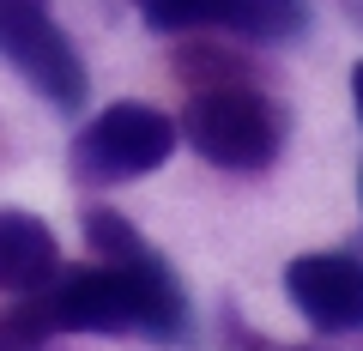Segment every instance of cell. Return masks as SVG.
Here are the masks:
<instances>
[{
	"instance_id": "9c48e42d",
	"label": "cell",
	"mask_w": 363,
	"mask_h": 351,
	"mask_svg": "<svg viewBox=\"0 0 363 351\" xmlns=\"http://www.w3.org/2000/svg\"><path fill=\"white\" fill-rule=\"evenodd\" d=\"M351 104H357V121H363V61L351 67Z\"/></svg>"
},
{
	"instance_id": "ba28073f",
	"label": "cell",
	"mask_w": 363,
	"mask_h": 351,
	"mask_svg": "<svg viewBox=\"0 0 363 351\" xmlns=\"http://www.w3.org/2000/svg\"><path fill=\"white\" fill-rule=\"evenodd\" d=\"M43 321L37 315H30V303L18 315H0V351H43Z\"/></svg>"
},
{
	"instance_id": "8992f818",
	"label": "cell",
	"mask_w": 363,
	"mask_h": 351,
	"mask_svg": "<svg viewBox=\"0 0 363 351\" xmlns=\"http://www.w3.org/2000/svg\"><path fill=\"white\" fill-rule=\"evenodd\" d=\"M55 273H61L55 230L25 206H0V291L6 297H37Z\"/></svg>"
},
{
	"instance_id": "6da1fadb",
	"label": "cell",
	"mask_w": 363,
	"mask_h": 351,
	"mask_svg": "<svg viewBox=\"0 0 363 351\" xmlns=\"http://www.w3.org/2000/svg\"><path fill=\"white\" fill-rule=\"evenodd\" d=\"M91 267L55 273L37 291L30 315L43 333H140V339H182L188 333V291L169 273V260L128 224L121 212L91 206L85 212Z\"/></svg>"
},
{
	"instance_id": "30bf717a",
	"label": "cell",
	"mask_w": 363,
	"mask_h": 351,
	"mask_svg": "<svg viewBox=\"0 0 363 351\" xmlns=\"http://www.w3.org/2000/svg\"><path fill=\"white\" fill-rule=\"evenodd\" d=\"M357 194H363V182H357Z\"/></svg>"
},
{
	"instance_id": "277c9868",
	"label": "cell",
	"mask_w": 363,
	"mask_h": 351,
	"mask_svg": "<svg viewBox=\"0 0 363 351\" xmlns=\"http://www.w3.org/2000/svg\"><path fill=\"white\" fill-rule=\"evenodd\" d=\"M0 61L37 97H49L61 116H79L91 79L49 0H0Z\"/></svg>"
},
{
	"instance_id": "5b68a950",
	"label": "cell",
	"mask_w": 363,
	"mask_h": 351,
	"mask_svg": "<svg viewBox=\"0 0 363 351\" xmlns=\"http://www.w3.org/2000/svg\"><path fill=\"white\" fill-rule=\"evenodd\" d=\"M285 297L321 333H363V260L345 248L297 255L285 267Z\"/></svg>"
},
{
	"instance_id": "52a82bcc",
	"label": "cell",
	"mask_w": 363,
	"mask_h": 351,
	"mask_svg": "<svg viewBox=\"0 0 363 351\" xmlns=\"http://www.w3.org/2000/svg\"><path fill=\"white\" fill-rule=\"evenodd\" d=\"M212 25L248 43H291L309 25V0H212Z\"/></svg>"
},
{
	"instance_id": "3957f363",
	"label": "cell",
	"mask_w": 363,
	"mask_h": 351,
	"mask_svg": "<svg viewBox=\"0 0 363 351\" xmlns=\"http://www.w3.org/2000/svg\"><path fill=\"white\" fill-rule=\"evenodd\" d=\"M176 140H182L176 116H164L157 104H109L73 133L67 164H73L79 182L116 188V182H133V176L164 169L169 152H176Z\"/></svg>"
},
{
	"instance_id": "7a4b0ae2",
	"label": "cell",
	"mask_w": 363,
	"mask_h": 351,
	"mask_svg": "<svg viewBox=\"0 0 363 351\" xmlns=\"http://www.w3.org/2000/svg\"><path fill=\"white\" fill-rule=\"evenodd\" d=\"M182 140L218 169H267L285 152V109L242 79H212L182 109Z\"/></svg>"
}]
</instances>
